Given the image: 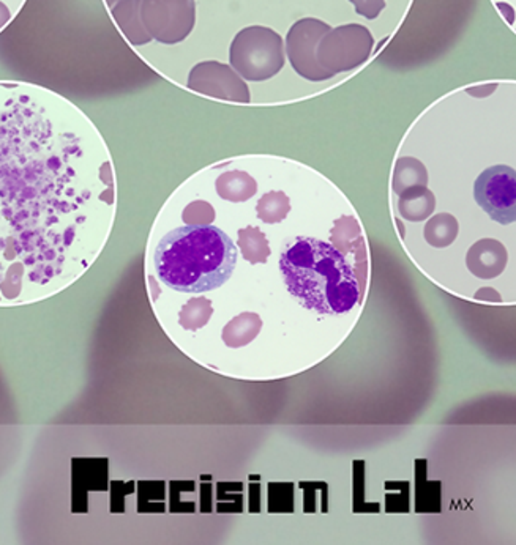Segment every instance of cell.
Masks as SVG:
<instances>
[{
	"mask_svg": "<svg viewBox=\"0 0 516 545\" xmlns=\"http://www.w3.org/2000/svg\"><path fill=\"white\" fill-rule=\"evenodd\" d=\"M168 339L214 374L274 382L316 368L360 321L370 249L356 208L290 158L201 169L168 198L144 257Z\"/></svg>",
	"mask_w": 516,
	"mask_h": 545,
	"instance_id": "6da1fadb",
	"label": "cell"
},
{
	"mask_svg": "<svg viewBox=\"0 0 516 545\" xmlns=\"http://www.w3.org/2000/svg\"><path fill=\"white\" fill-rule=\"evenodd\" d=\"M116 215V166L95 123L54 90L0 79V307L81 280Z\"/></svg>",
	"mask_w": 516,
	"mask_h": 545,
	"instance_id": "7a4b0ae2",
	"label": "cell"
},
{
	"mask_svg": "<svg viewBox=\"0 0 516 545\" xmlns=\"http://www.w3.org/2000/svg\"><path fill=\"white\" fill-rule=\"evenodd\" d=\"M284 61L282 35L266 26L242 28L229 48L231 67L250 82L269 81L282 71Z\"/></svg>",
	"mask_w": 516,
	"mask_h": 545,
	"instance_id": "3957f363",
	"label": "cell"
},
{
	"mask_svg": "<svg viewBox=\"0 0 516 545\" xmlns=\"http://www.w3.org/2000/svg\"><path fill=\"white\" fill-rule=\"evenodd\" d=\"M374 38L360 24H346L331 28L324 35L316 49L319 65L332 76L352 71L364 65L372 55Z\"/></svg>",
	"mask_w": 516,
	"mask_h": 545,
	"instance_id": "277c9868",
	"label": "cell"
},
{
	"mask_svg": "<svg viewBox=\"0 0 516 545\" xmlns=\"http://www.w3.org/2000/svg\"><path fill=\"white\" fill-rule=\"evenodd\" d=\"M141 20L152 40L177 45L196 24L194 0H141Z\"/></svg>",
	"mask_w": 516,
	"mask_h": 545,
	"instance_id": "5b68a950",
	"label": "cell"
},
{
	"mask_svg": "<svg viewBox=\"0 0 516 545\" xmlns=\"http://www.w3.org/2000/svg\"><path fill=\"white\" fill-rule=\"evenodd\" d=\"M475 202L499 224L516 223V171L509 166H493L474 184Z\"/></svg>",
	"mask_w": 516,
	"mask_h": 545,
	"instance_id": "8992f818",
	"label": "cell"
},
{
	"mask_svg": "<svg viewBox=\"0 0 516 545\" xmlns=\"http://www.w3.org/2000/svg\"><path fill=\"white\" fill-rule=\"evenodd\" d=\"M331 26L316 18H303L292 24L284 41L286 59L299 76L311 82H323L333 76L319 65L316 49L324 35L331 30Z\"/></svg>",
	"mask_w": 516,
	"mask_h": 545,
	"instance_id": "52a82bcc",
	"label": "cell"
},
{
	"mask_svg": "<svg viewBox=\"0 0 516 545\" xmlns=\"http://www.w3.org/2000/svg\"><path fill=\"white\" fill-rule=\"evenodd\" d=\"M186 87L198 95L221 102L250 104L251 96L247 82L231 65L217 61H201L194 65Z\"/></svg>",
	"mask_w": 516,
	"mask_h": 545,
	"instance_id": "ba28073f",
	"label": "cell"
},
{
	"mask_svg": "<svg viewBox=\"0 0 516 545\" xmlns=\"http://www.w3.org/2000/svg\"><path fill=\"white\" fill-rule=\"evenodd\" d=\"M507 249L505 246L493 239H483L477 241L469 249L466 256V265L469 272L480 280H493L499 276L507 266Z\"/></svg>",
	"mask_w": 516,
	"mask_h": 545,
	"instance_id": "9c48e42d",
	"label": "cell"
},
{
	"mask_svg": "<svg viewBox=\"0 0 516 545\" xmlns=\"http://www.w3.org/2000/svg\"><path fill=\"white\" fill-rule=\"evenodd\" d=\"M428 180H430L428 167L420 161L419 158L398 153L393 164L392 180H390L392 196H397L413 186H427Z\"/></svg>",
	"mask_w": 516,
	"mask_h": 545,
	"instance_id": "30bf717a",
	"label": "cell"
},
{
	"mask_svg": "<svg viewBox=\"0 0 516 545\" xmlns=\"http://www.w3.org/2000/svg\"><path fill=\"white\" fill-rule=\"evenodd\" d=\"M114 16L131 45L139 46L151 43L152 37L147 34L141 20V0H125L118 8H114Z\"/></svg>",
	"mask_w": 516,
	"mask_h": 545,
	"instance_id": "8fae6325",
	"label": "cell"
},
{
	"mask_svg": "<svg viewBox=\"0 0 516 545\" xmlns=\"http://www.w3.org/2000/svg\"><path fill=\"white\" fill-rule=\"evenodd\" d=\"M458 221L450 213L431 215L423 225V239L431 248L442 249L454 243L458 237Z\"/></svg>",
	"mask_w": 516,
	"mask_h": 545,
	"instance_id": "7c38bea8",
	"label": "cell"
},
{
	"mask_svg": "<svg viewBox=\"0 0 516 545\" xmlns=\"http://www.w3.org/2000/svg\"><path fill=\"white\" fill-rule=\"evenodd\" d=\"M349 2L356 8V13L370 20H376L386 8V0H349Z\"/></svg>",
	"mask_w": 516,
	"mask_h": 545,
	"instance_id": "4fadbf2b",
	"label": "cell"
},
{
	"mask_svg": "<svg viewBox=\"0 0 516 545\" xmlns=\"http://www.w3.org/2000/svg\"><path fill=\"white\" fill-rule=\"evenodd\" d=\"M497 84H485V85H475L468 89L469 95L475 96V98H487L489 94L495 92Z\"/></svg>",
	"mask_w": 516,
	"mask_h": 545,
	"instance_id": "5bb4252c",
	"label": "cell"
},
{
	"mask_svg": "<svg viewBox=\"0 0 516 545\" xmlns=\"http://www.w3.org/2000/svg\"><path fill=\"white\" fill-rule=\"evenodd\" d=\"M496 7L501 12V14H503L509 24H513V22H515V10L510 7L509 4H505V2H497Z\"/></svg>",
	"mask_w": 516,
	"mask_h": 545,
	"instance_id": "9a60e30c",
	"label": "cell"
}]
</instances>
